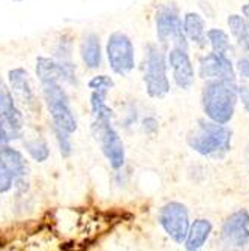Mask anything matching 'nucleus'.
Masks as SVG:
<instances>
[{
    "label": "nucleus",
    "instance_id": "10",
    "mask_svg": "<svg viewBox=\"0 0 249 251\" xmlns=\"http://www.w3.org/2000/svg\"><path fill=\"white\" fill-rule=\"evenodd\" d=\"M221 244L224 248L240 250L249 244V212L240 209L231 214L221 229Z\"/></svg>",
    "mask_w": 249,
    "mask_h": 251
},
{
    "label": "nucleus",
    "instance_id": "12",
    "mask_svg": "<svg viewBox=\"0 0 249 251\" xmlns=\"http://www.w3.org/2000/svg\"><path fill=\"white\" fill-rule=\"evenodd\" d=\"M200 77L204 80H236V71L228 54L212 51L200 59Z\"/></svg>",
    "mask_w": 249,
    "mask_h": 251
},
{
    "label": "nucleus",
    "instance_id": "1",
    "mask_svg": "<svg viewBox=\"0 0 249 251\" xmlns=\"http://www.w3.org/2000/svg\"><path fill=\"white\" fill-rule=\"evenodd\" d=\"M237 98L236 80L215 78L209 80L203 87L201 104L210 121L227 125L234 116Z\"/></svg>",
    "mask_w": 249,
    "mask_h": 251
},
{
    "label": "nucleus",
    "instance_id": "8",
    "mask_svg": "<svg viewBox=\"0 0 249 251\" xmlns=\"http://www.w3.org/2000/svg\"><path fill=\"white\" fill-rule=\"evenodd\" d=\"M158 221H159L164 232L176 242V244H183L189 230V212L188 208L180 201H168L159 211L158 215Z\"/></svg>",
    "mask_w": 249,
    "mask_h": 251
},
{
    "label": "nucleus",
    "instance_id": "21",
    "mask_svg": "<svg viewBox=\"0 0 249 251\" xmlns=\"http://www.w3.org/2000/svg\"><path fill=\"white\" fill-rule=\"evenodd\" d=\"M207 42L210 44V47L215 53H222V54H228V51L231 50L230 45V38L221 29H210L207 33Z\"/></svg>",
    "mask_w": 249,
    "mask_h": 251
},
{
    "label": "nucleus",
    "instance_id": "20",
    "mask_svg": "<svg viewBox=\"0 0 249 251\" xmlns=\"http://www.w3.org/2000/svg\"><path fill=\"white\" fill-rule=\"evenodd\" d=\"M228 27L231 35L236 38L240 47L249 53V25L245 20V17L240 15H230L228 17Z\"/></svg>",
    "mask_w": 249,
    "mask_h": 251
},
{
    "label": "nucleus",
    "instance_id": "13",
    "mask_svg": "<svg viewBox=\"0 0 249 251\" xmlns=\"http://www.w3.org/2000/svg\"><path fill=\"white\" fill-rule=\"evenodd\" d=\"M168 63L173 70L176 84L183 90L191 89L195 80V73L192 62L188 56V50L173 47L168 53Z\"/></svg>",
    "mask_w": 249,
    "mask_h": 251
},
{
    "label": "nucleus",
    "instance_id": "27",
    "mask_svg": "<svg viewBox=\"0 0 249 251\" xmlns=\"http://www.w3.org/2000/svg\"><path fill=\"white\" fill-rule=\"evenodd\" d=\"M237 71L242 77L249 78V59L248 57H242L237 62Z\"/></svg>",
    "mask_w": 249,
    "mask_h": 251
},
{
    "label": "nucleus",
    "instance_id": "11",
    "mask_svg": "<svg viewBox=\"0 0 249 251\" xmlns=\"http://www.w3.org/2000/svg\"><path fill=\"white\" fill-rule=\"evenodd\" d=\"M36 75L42 83H69L75 84V65L71 60H56L50 57L36 59Z\"/></svg>",
    "mask_w": 249,
    "mask_h": 251
},
{
    "label": "nucleus",
    "instance_id": "30",
    "mask_svg": "<svg viewBox=\"0 0 249 251\" xmlns=\"http://www.w3.org/2000/svg\"><path fill=\"white\" fill-rule=\"evenodd\" d=\"M242 12H243V15H245V20L248 21V25H249V2L242 8Z\"/></svg>",
    "mask_w": 249,
    "mask_h": 251
},
{
    "label": "nucleus",
    "instance_id": "17",
    "mask_svg": "<svg viewBox=\"0 0 249 251\" xmlns=\"http://www.w3.org/2000/svg\"><path fill=\"white\" fill-rule=\"evenodd\" d=\"M182 25L186 39L192 41L197 47L204 49L207 44V36H206V23L203 20V17L195 12H188L183 18Z\"/></svg>",
    "mask_w": 249,
    "mask_h": 251
},
{
    "label": "nucleus",
    "instance_id": "4",
    "mask_svg": "<svg viewBox=\"0 0 249 251\" xmlns=\"http://www.w3.org/2000/svg\"><path fill=\"white\" fill-rule=\"evenodd\" d=\"M42 89H44L45 102H47L50 116L53 121V126L68 134L75 132L78 126L77 119L71 108L69 98H68L62 84L56 81H48V83H42Z\"/></svg>",
    "mask_w": 249,
    "mask_h": 251
},
{
    "label": "nucleus",
    "instance_id": "2",
    "mask_svg": "<svg viewBox=\"0 0 249 251\" xmlns=\"http://www.w3.org/2000/svg\"><path fill=\"white\" fill-rule=\"evenodd\" d=\"M231 131L222 124L198 119L186 140L189 148L203 156L224 158L231 149Z\"/></svg>",
    "mask_w": 249,
    "mask_h": 251
},
{
    "label": "nucleus",
    "instance_id": "3",
    "mask_svg": "<svg viewBox=\"0 0 249 251\" xmlns=\"http://www.w3.org/2000/svg\"><path fill=\"white\" fill-rule=\"evenodd\" d=\"M143 80L150 98H164L170 92L167 77V59L156 44H149L143 60Z\"/></svg>",
    "mask_w": 249,
    "mask_h": 251
},
{
    "label": "nucleus",
    "instance_id": "25",
    "mask_svg": "<svg viewBox=\"0 0 249 251\" xmlns=\"http://www.w3.org/2000/svg\"><path fill=\"white\" fill-rule=\"evenodd\" d=\"M89 87L90 89H101V87H105V89H113L114 87V81H113L111 77L108 75H96L93 77L92 80L89 81Z\"/></svg>",
    "mask_w": 249,
    "mask_h": 251
},
{
    "label": "nucleus",
    "instance_id": "15",
    "mask_svg": "<svg viewBox=\"0 0 249 251\" xmlns=\"http://www.w3.org/2000/svg\"><path fill=\"white\" fill-rule=\"evenodd\" d=\"M0 159H2L5 166L9 169V172L12 173L14 185L17 188L26 190L27 188L26 177L29 175V166H27L26 158L23 156V153L8 145L2 152H0Z\"/></svg>",
    "mask_w": 249,
    "mask_h": 251
},
{
    "label": "nucleus",
    "instance_id": "24",
    "mask_svg": "<svg viewBox=\"0 0 249 251\" xmlns=\"http://www.w3.org/2000/svg\"><path fill=\"white\" fill-rule=\"evenodd\" d=\"M14 187V177L5 163L0 159V194L8 193Z\"/></svg>",
    "mask_w": 249,
    "mask_h": 251
},
{
    "label": "nucleus",
    "instance_id": "28",
    "mask_svg": "<svg viewBox=\"0 0 249 251\" xmlns=\"http://www.w3.org/2000/svg\"><path fill=\"white\" fill-rule=\"evenodd\" d=\"M143 129H144L147 134H153V132H156V129H158V122H156L153 118H146V119L143 121Z\"/></svg>",
    "mask_w": 249,
    "mask_h": 251
},
{
    "label": "nucleus",
    "instance_id": "16",
    "mask_svg": "<svg viewBox=\"0 0 249 251\" xmlns=\"http://www.w3.org/2000/svg\"><path fill=\"white\" fill-rule=\"evenodd\" d=\"M81 60L89 70H98L102 63V50L96 33H86L80 45Z\"/></svg>",
    "mask_w": 249,
    "mask_h": 251
},
{
    "label": "nucleus",
    "instance_id": "5",
    "mask_svg": "<svg viewBox=\"0 0 249 251\" xmlns=\"http://www.w3.org/2000/svg\"><path fill=\"white\" fill-rule=\"evenodd\" d=\"M156 35L162 45L171 44L173 47L188 50V39L183 32V25L179 15V9L173 3H167L158 8L156 17Z\"/></svg>",
    "mask_w": 249,
    "mask_h": 251
},
{
    "label": "nucleus",
    "instance_id": "9",
    "mask_svg": "<svg viewBox=\"0 0 249 251\" xmlns=\"http://www.w3.org/2000/svg\"><path fill=\"white\" fill-rule=\"evenodd\" d=\"M0 125L5 129L9 140H18L23 137L24 119L15 104V98L11 89L0 78Z\"/></svg>",
    "mask_w": 249,
    "mask_h": 251
},
{
    "label": "nucleus",
    "instance_id": "18",
    "mask_svg": "<svg viewBox=\"0 0 249 251\" xmlns=\"http://www.w3.org/2000/svg\"><path fill=\"white\" fill-rule=\"evenodd\" d=\"M213 226L209 220H195L191 226H189V230L185 239V248L188 251H197L200 248H203L212 233Z\"/></svg>",
    "mask_w": 249,
    "mask_h": 251
},
{
    "label": "nucleus",
    "instance_id": "31",
    "mask_svg": "<svg viewBox=\"0 0 249 251\" xmlns=\"http://www.w3.org/2000/svg\"><path fill=\"white\" fill-rule=\"evenodd\" d=\"M14 2H23V0H14Z\"/></svg>",
    "mask_w": 249,
    "mask_h": 251
},
{
    "label": "nucleus",
    "instance_id": "29",
    "mask_svg": "<svg viewBox=\"0 0 249 251\" xmlns=\"http://www.w3.org/2000/svg\"><path fill=\"white\" fill-rule=\"evenodd\" d=\"M9 137L6 135V132H5V129L2 128V125H0V152H2L8 145H9Z\"/></svg>",
    "mask_w": 249,
    "mask_h": 251
},
{
    "label": "nucleus",
    "instance_id": "14",
    "mask_svg": "<svg viewBox=\"0 0 249 251\" xmlns=\"http://www.w3.org/2000/svg\"><path fill=\"white\" fill-rule=\"evenodd\" d=\"M9 86H11V92L14 95V98L17 101H20L23 105H24L27 110H39L36 97L32 90L30 81H29V74L26 70L23 68H15V70H11L9 74Z\"/></svg>",
    "mask_w": 249,
    "mask_h": 251
},
{
    "label": "nucleus",
    "instance_id": "22",
    "mask_svg": "<svg viewBox=\"0 0 249 251\" xmlns=\"http://www.w3.org/2000/svg\"><path fill=\"white\" fill-rule=\"evenodd\" d=\"M24 148L29 152V155L38 163H44L47 161L50 156V149L48 145L45 143L42 139H33V140H27L24 142Z\"/></svg>",
    "mask_w": 249,
    "mask_h": 251
},
{
    "label": "nucleus",
    "instance_id": "26",
    "mask_svg": "<svg viewBox=\"0 0 249 251\" xmlns=\"http://www.w3.org/2000/svg\"><path fill=\"white\" fill-rule=\"evenodd\" d=\"M237 95L242 100V104L246 110V113H249V86H240L237 87Z\"/></svg>",
    "mask_w": 249,
    "mask_h": 251
},
{
    "label": "nucleus",
    "instance_id": "7",
    "mask_svg": "<svg viewBox=\"0 0 249 251\" xmlns=\"http://www.w3.org/2000/svg\"><path fill=\"white\" fill-rule=\"evenodd\" d=\"M92 132L96 142H99L111 169H122L125 164V146L119 132L113 128L111 121H93Z\"/></svg>",
    "mask_w": 249,
    "mask_h": 251
},
{
    "label": "nucleus",
    "instance_id": "23",
    "mask_svg": "<svg viewBox=\"0 0 249 251\" xmlns=\"http://www.w3.org/2000/svg\"><path fill=\"white\" fill-rule=\"evenodd\" d=\"M53 131L56 134V139H57V143H59V149H60V153L63 156H69L71 152H72V143H71V134H68L59 128H54L53 126Z\"/></svg>",
    "mask_w": 249,
    "mask_h": 251
},
{
    "label": "nucleus",
    "instance_id": "19",
    "mask_svg": "<svg viewBox=\"0 0 249 251\" xmlns=\"http://www.w3.org/2000/svg\"><path fill=\"white\" fill-rule=\"evenodd\" d=\"M108 92H110V89H105V87L93 89L92 97H90V105H92V113H93L95 121H111L113 118V110L105 102Z\"/></svg>",
    "mask_w": 249,
    "mask_h": 251
},
{
    "label": "nucleus",
    "instance_id": "6",
    "mask_svg": "<svg viewBox=\"0 0 249 251\" xmlns=\"http://www.w3.org/2000/svg\"><path fill=\"white\" fill-rule=\"evenodd\" d=\"M107 57L114 74L120 77L131 74L135 68V50L131 38L122 32L111 33L107 41Z\"/></svg>",
    "mask_w": 249,
    "mask_h": 251
}]
</instances>
